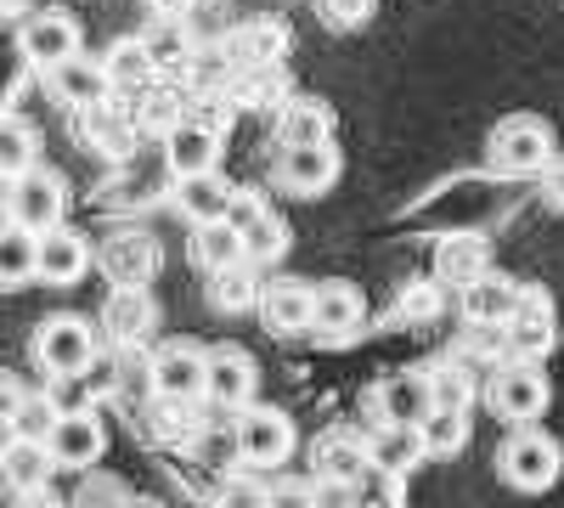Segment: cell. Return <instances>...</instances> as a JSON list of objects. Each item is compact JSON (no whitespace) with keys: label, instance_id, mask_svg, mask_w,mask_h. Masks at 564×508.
I'll list each match as a JSON object with an SVG mask.
<instances>
[{"label":"cell","instance_id":"obj_38","mask_svg":"<svg viewBox=\"0 0 564 508\" xmlns=\"http://www.w3.org/2000/svg\"><path fill=\"white\" fill-rule=\"evenodd\" d=\"M282 45H289V34H282L276 23H249V29H238L231 52H238V63L260 68V63H276L282 57Z\"/></svg>","mask_w":564,"mask_h":508},{"label":"cell","instance_id":"obj_16","mask_svg":"<svg viewBox=\"0 0 564 508\" xmlns=\"http://www.w3.org/2000/svg\"><path fill=\"white\" fill-rule=\"evenodd\" d=\"M153 396L159 401H198L204 396V350L170 339L153 350Z\"/></svg>","mask_w":564,"mask_h":508},{"label":"cell","instance_id":"obj_33","mask_svg":"<svg viewBox=\"0 0 564 508\" xmlns=\"http://www.w3.org/2000/svg\"><path fill=\"white\" fill-rule=\"evenodd\" d=\"M113 396L130 401V407L159 401V396H153V356L141 350V345H124V350H119V361H113Z\"/></svg>","mask_w":564,"mask_h":508},{"label":"cell","instance_id":"obj_52","mask_svg":"<svg viewBox=\"0 0 564 508\" xmlns=\"http://www.w3.org/2000/svg\"><path fill=\"white\" fill-rule=\"evenodd\" d=\"M0 7H7V0H0Z\"/></svg>","mask_w":564,"mask_h":508},{"label":"cell","instance_id":"obj_41","mask_svg":"<svg viewBox=\"0 0 564 508\" xmlns=\"http://www.w3.org/2000/svg\"><path fill=\"white\" fill-rule=\"evenodd\" d=\"M45 396H52L57 412H97V385H90L85 374H63L45 385Z\"/></svg>","mask_w":564,"mask_h":508},{"label":"cell","instance_id":"obj_35","mask_svg":"<svg viewBox=\"0 0 564 508\" xmlns=\"http://www.w3.org/2000/svg\"><path fill=\"white\" fill-rule=\"evenodd\" d=\"M29 277H34V233H23V226H7V233H0V294L23 289Z\"/></svg>","mask_w":564,"mask_h":508},{"label":"cell","instance_id":"obj_17","mask_svg":"<svg viewBox=\"0 0 564 508\" xmlns=\"http://www.w3.org/2000/svg\"><path fill=\"white\" fill-rule=\"evenodd\" d=\"M231 198H238V187L220 175V170H204V175H175L170 187V204L186 226H209V220H226Z\"/></svg>","mask_w":564,"mask_h":508},{"label":"cell","instance_id":"obj_36","mask_svg":"<svg viewBox=\"0 0 564 508\" xmlns=\"http://www.w3.org/2000/svg\"><path fill=\"white\" fill-rule=\"evenodd\" d=\"M108 79H113V90H135V85H148L159 68H153V57L141 52V40L130 34V40H113V52H108Z\"/></svg>","mask_w":564,"mask_h":508},{"label":"cell","instance_id":"obj_26","mask_svg":"<svg viewBox=\"0 0 564 508\" xmlns=\"http://www.w3.org/2000/svg\"><path fill=\"white\" fill-rule=\"evenodd\" d=\"M52 452H45V441H23V435H12V446L0 452V486H7L12 497H23V491H40L45 480H52Z\"/></svg>","mask_w":564,"mask_h":508},{"label":"cell","instance_id":"obj_15","mask_svg":"<svg viewBox=\"0 0 564 508\" xmlns=\"http://www.w3.org/2000/svg\"><path fill=\"white\" fill-rule=\"evenodd\" d=\"M45 452H52L57 469H90L108 452V430L97 412H63L52 424V435H45Z\"/></svg>","mask_w":564,"mask_h":508},{"label":"cell","instance_id":"obj_42","mask_svg":"<svg viewBox=\"0 0 564 508\" xmlns=\"http://www.w3.org/2000/svg\"><path fill=\"white\" fill-rule=\"evenodd\" d=\"M124 497H130V486H124V480L85 469V480H79V491H74V508H124Z\"/></svg>","mask_w":564,"mask_h":508},{"label":"cell","instance_id":"obj_23","mask_svg":"<svg viewBox=\"0 0 564 508\" xmlns=\"http://www.w3.org/2000/svg\"><path fill=\"white\" fill-rule=\"evenodd\" d=\"M52 90H57V102H68V108H97V102H108V90H113V79H108V68L102 63H90V57H68V63H57L52 74Z\"/></svg>","mask_w":564,"mask_h":508},{"label":"cell","instance_id":"obj_30","mask_svg":"<svg viewBox=\"0 0 564 508\" xmlns=\"http://www.w3.org/2000/svg\"><path fill=\"white\" fill-rule=\"evenodd\" d=\"M29 164H40V130L23 114H0V181H18Z\"/></svg>","mask_w":564,"mask_h":508},{"label":"cell","instance_id":"obj_46","mask_svg":"<svg viewBox=\"0 0 564 508\" xmlns=\"http://www.w3.org/2000/svg\"><path fill=\"white\" fill-rule=\"evenodd\" d=\"M18 401H23V379L12 374V367H0V419H7V424H12Z\"/></svg>","mask_w":564,"mask_h":508},{"label":"cell","instance_id":"obj_44","mask_svg":"<svg viewBox=\"0 0 564 508\" xmlns=\"http://www.w3.org/2000/svg\"><path fill=\"white\" fill-rule=\"evenodd\" d=\"M536 193L553 215H564V153H553L542 170H536Z\"/></svg>","mask_w":564,"mask_h":508},{"label":"cell","instance_id":"obj_25","mask_svg":"<svg viewBox=\"0 0 564 508\" xmlns=\"http://www.w3.org/2000/svg\"><path fill=\"white\" fill-rule=\"evenodd\" d=\"M316 142H334V114L316 97H289L276 114V148H316Z\"/></svg>","mask_w":564,"mask_h":508},{"label":"cell","instance_id":"obj_49","mask_svg":"<svg viewBox=\"0 0 564 508\" xmlns=\"http://www.w3.org/2000/svg\"><path fill=\"white\" fill-rule=\"evenodd\" d=\"M124 508H159L153 497H124Z\"/></svg>","mask_w":564,"mask_h":508},{"label":"cell","instance_id":"obj_19","mask_svg":"<svg viewBox=\"0 0 564 508\" xmlns=\"http://www.w3.org/2000/svg\"><path fill=\"white\" fill-rule=\"evenodd\" d=\"M159 266H164V255H159V244H153L148 233H113V238L102 244V271H108L113 289H124V283H153Z\"/></svg>","mask_w":564,"mask_h":508},{"label":"cell","instance_id":"obj_24","mask_svg":"<svg viewBox=\"0 0 564 508\" xmlns=\"http://www.w3.org/2000/svg\"><path fill=\"white\" fill-rule=\"evenodd\" d=\"M457 294H463V316L475 322V328H497V322L513 311V294H520V283L486 266L480 277H468V283H463Z\"/></svg>","mask_w":564,"mask_h":508},{"label":"cell","instance_id":"obj_37","mask_svg":"<svg viewBox=\"0 0 564 508\" xmlns=\"http://www.w3.org/2000/svg\"><path fill=\"white\" fill-rule=\"evenodd\" d=\"M79 119H85V142L97 153H130V119L119 108L97 102V108H85Z\"/></svg>","mask_w":564,"mask_h":508},{"label":"cell","instance_id":"obj_9","mask_svg":"<svg viewBox=\"0 0 564 508\" xmlns=\"http://www.w3.org/2000/svg\"><path fill=\"white\" fill-rule=\"evenodd\" d=\"M367 322V294L356 283H345V277H334V283H311V334L339 345V339H356V328Z\"/></svg>","mask_w":564,"mask_h":508},{"label":"cell","instance_id":"obj_45","mask_svg":"<svg viewBox=\"0 0 564 508\" xmlns=\"http://www.w3.org/2000/svg\"><path fill=\"white\" fill-rule=\"evenodd\" d=\"M311 508H356V502H350V480L316 475V480H311Z\"/></svg>","mask_w":564,"mask_h":508},{"label":"cell","instance_id":"obj_8","mask_svg":"<svg viewBox=\"0 0 564 508\" xmlns=\"http://www.w3.org/2000/svg\"><path fill=\"white\" fill-rule=\"evenodd\" d=\"M260 390V361L238 345H215L204 350V401H215L220 412H238L249 407Z\"/></svg>","mask_w":564,"mask_h":508},{"label":"cell","instance_id":"obj_22","mask_svg":"<svg viewBox=\"0 0 564 508\" xmlns=\"http://www.w3.org/2000/svg\"><path fill=\"white\" fill-rule=\"evenodd\" d=\"M311 469L327 475V480H361V475L372 469L367 435H356V430H327V435H316V446H311Z\"/></svg>","mask_w":564,"mask_h":508},{"label":"cell","instance_id":"obj_4","mask_svg":"<svg viewBox=\"0 0 564 508\" xmlns=\"http://www.w3.org/2000/svg\"><path fill=\"white\" fill-rule=\"evenodd\" d=\"M63 209H68V181L57 170L29 164L18 181H7V215L23 233H34V238L52 233V226H63Z\"/></svg>","mask_w":564,"mask_h":508},{"label":"cell","instance_id":"obj_2","mask_svg":"<svg viewBox=\"0 0 564 508\" xmlns=\"http://www.w3.org/2000/svg\"><path fill=\"white\" fill-rule=\"evenodd\" d=\"M553 153H558V142H553V125L542 114H508L486 136V159L502 175H536Z\"/></svg>","mask_w":564,"mask_h":508},{"label":"cell","instance_id":"obj_5","mask_svg":"<svg viewBox=\"0 0 564 508\" xmlns=\"http://www.w3.org/2000/svg\"><path fill=\"white\" fill-rule=\"evenodd\" d=\"M547 401H553V390H547V374L536 361H508V367H497L491 385H486V407L497 412L508 430L513 424H536L547 412Z\"/></svg>","mask_w":564,"mask_h":508},{"label":"cell","instance_id":"obj_34","mask_svg":"<svg viewBox=\"0 0 564 508\" xmlns=\"http://www.w3.org/2000/svg\"><path fill=\"white\" fill-rule=\"evenodd\" d=\"M135 40H141V52L153 57V68L193 63V34H186V23H175V18H159L148 34H135Z\"/></svg>","mask_w":564,"mask_h":508},{"label":"cell","instance_id":"obj_10","mask_svg":"<svg viewBox=\"0 0 564 508\" xmlns=\"http://www.w3.org/2000/svg\"><path fill=\"white\" fill-rule=\"evenodd\" d=\"M159 328V300L148 294V283H124V289H113L108 300H102V339L113 345V350H124V345H148V334Z\"/></svg>","mask_w":564,"mask_h":508},{"label":"cell","instance_id":"obj_32","mask_svg":"<svg viewBox=\"0 0 564 508\" xmlns=\"http://www.w3.org/2000/svg\"><path fill=\"white\" fill-rule=\"evenodd\" d=\"M491 266V244L486 238H446L441 244V255H435V277H441V283H452V289H463L468 283V277H480Z\"/></svg>","mask_w":564,"mask_h":508},{"label":"cell","instance_id":"obj_51","mask_svg":"<svg viewBox=\"0 0 564 508\" xmlns=\"http://www.w3.org/2000/svg\"><path fill=\"white\" fill-rule=\"evenodd\" d=\"M7 226H12V215H7V204H0V233H7Z\"/></svg>","mask_w":564,"mask_h":508},{"label":"cell","instance_id":"obj_12","mask_svg":"<svg viewBox=\"0 0 564 508\" xmlns=\"http://www.w3.org/2000/svg\"><path fill=\"white\" fill-rule=\"evenodd\" d=\"M254 311L265 322V334L300 339V334H311V283L305 277H271V283H260Z\"/></svg>","mask_w":564,"mask_h":508},{"label":"cell","instance_id":"obj_14","mask_svg":"<svg viewBox=\"0 0 564 508\" xmlns=\"http://www.w3.org/2000/svg\"><path fill=\"white\" fill-rule=\"evenodd\" d=\"M23 57H29V68H40V74H52L57 63H68L74 52H79V23L68 18V12H57V7H45V12H34L29 23H23Z\"/></svg>","mask_w":564,"mask_h":508},{"label":"cell","instance_id":"obj_18","mask_svg":"<svg viewBox=\"0 0 564 508\" xmlns=\"http://www.w3.org/2000/svg\"><path fill=\"white\" fill-rule=\"evenodd\" d=\"M276 181L300 198H316L339 181V148L334 142H316V148H282L276 153Z\"/></svg>","mask_w":564,"mask_h":508},{"label":"cell","instance_id":"obj_7","mask_svg":"<svg viewBox=\"0 0 564 508\" xmlns=\"http://www.w3.org/2000/svg\"><path fill=\"white\" fill-rule=\"evenodd\" d=\"M231 452L243 457L249 469H271L294 452V419L282 407H238V424H231Z\"/></svg>","mask_w":564,"mask_h":508},{"label":"cell","instance_id":"obj_21","mask_svg":"<svg viewBox=\"0 0 564 508\" xmlns=\"http://www.w3.org/2000/svg\"><path fill=\"white\" fill-rule=\"evenodd\" d=\"M372 412H379V424H417L423 412H430V374H423V367L390 374L372 390Z\"/></svg>","mask_w":564,"mask_h":508},{"label":"cell","instance_id":"obj_47","mask_svg":"<svg viewBox=\"0 0 564 508\" xmlns=\"http://www.w3.org/2000/svg\"><path fill=\"white\" fill-rule=\"evenodd\" d=\"M265 508H311V486H276L265 491Z\"/></svg>","mask_w":564,"mask_h":508},{"label":"cell","instance_id":"obj_6","mask_svg":"<svg viewBox=\"0 0 564 508\" xmlns=\"http://www.w3.org/2000/svg\"><path fill=\"white\" fill-rule=\"evenodd\" d=\"M34 361L40 374H90V361H97V328H90L85 316H45L34 328Z\"/></svg>","mask_w":564,"mask_h":508},{"label":"cell","instance_id":"obj_28","mask_svg":"<svg viewBox=\"0 0 564 508\" xmlns=\"http://www.w3.org/2000/svg\"><path fill=\"white\" fill-rule=\"evenodd\" d=\"M186 260H193L198 277L243 260V238L231 233V220H209V226H193V238H186Z\"/></svg>","mask_w":564,"mask_h":508},{"label":"cell","instance_id":"obj_20","mask_svg":"<svg viewBox=\"0 0 564 508\" xmlns=\"http://www.w3.org/2000/svg\"><path fill=\"white\" fill-rule=\"evenodd\" d=\"M215 153H220V130L204 125V119H181V125H170V136H164V164H170V175H204V170H215Z\"/></svg>","mask_w":564,"mask_h":508},{"label":"cell","instance_id":"obj_3","mask_svg":"<svg viewBox=\"0 0 564 508\" xmlns=\"http://www.w3.org/2000/svg\"><path fill=\"white\" fill-rule=\"evenodd\" d=\"M502 334V350L508 361H542L558 339V311H553V294L542 283H520V294H513V311L497 322Z\"/></svg>","mask_w":564,"mask_h":508},{"label":"cell","instance_id":"obj_43","mask_svg":"<svg viewBox=\"0 0 564 508\" xmlns=\"http://www.w3.org/2000/svg\"><path fill=\"white\" fill-rule=\"evenodd\" d=\"M215 508H265V486L254 475H226L215 491Z\"/></svg>","mask_w":564,"mask_h":508},{"label":"cell","instance_id":"obj_1","mask_svg":"<svg viewBox=\"0 0 564 508\" xmlns=\"http://www.w3.org/2000/svg\"><path fill=\"white\" fill-rule=\"evenodd\" d=\"M558 469H564V452H558V441L547 435V430H536V424H513L508 435H502V446H497V480L508 486V491H547L553 480H558Z\"/></svg>","mask_w":564,"mask_h":508},{"label":"cell","instance_id":"obj_48","mask_svg":"<svg viewBox=\"0 0 564 508\" xmlns=\"http://www.w3.org/2000/svg\"><path fill=\"white\" fill-rule=\"evenodd\" d=\"M12 508H68V502H63V497H52V491L40 486V491H23V497H12Z\"/></svg>","mask_w":564,"mask_h":508},{"label":"cell","instance_id":"obj_50","mask_svg":"<svg viewBox=\"0 0 564 508\" xmlns=\"http://www.w3.org/2000/svg\"><path fill=\"white\" fill-rule=\"evenodd\" d=\"M7 446H12V424H7V419H0V452H7Z\"/></svg>","mask_w":564,"mask_h":508},{"label":"cell","instance_id":"obj_27","mask_svg":"<svg viewBox=\"0 0 564 508\" xmlns=\"http://www.w3.org/2000/svg\"><path fill=\"white\" fill-rule=\"evenodd\" d=\"M367 452H372V469H390V475L406 480L423 464V435H417V424H379Z\"/></svg>","mask_w":564,"mask_h":508},{"label":"cell","instance_id":"obj_13","mask_svg":"<svg viewBox=\"0 0 564 508\" xmlns=\"http://www.w3.org/2000/svg\"><path fill=\"white\" fill-rule=\"evenodd\" d=\"M90 271V238H79L74 226H52L34 238V277L52 289H74Z\"/></svg>","mask_w":564,"mask_h":508},{"label":"cell","instance_id":"obj_40","mask_svg":"<svg viewBox=\"0 0 564 508\" xmlns=\"http://www.w3.org/2000/svg\"><path fill=\"white\" fill-rule=\"evenodd\" d=\"M430 407L468 412V407H475V379H463L457 367H435V374H430Z\"/></svg>","mask_w":564,"mask_h":508},{"label":"cell","instance_id":"obj_11","mask_svg":"<svg viewBox=\"0 0 564 508\" xmlns=\"http://www.w3.org/2000/svg\"><path fill=\"white\" fill-rule=\"evenodd\" d=\"M226 220H231V233L243 238V260L249 266H271V260H282V249H289V226H282V215H271L254 193L231 198Z\"/></svg>","mask_w":564,"mask_h":508},{"label":"cell","instance_id":"obj_31","mask_svg":"<svg viewBox=\"0 0 564 508\" xmlns=\"http://www.w3.org/2000/svg\"><path fill=\"white\" fill-rule=\"evenodd\" d=\"M254 300H260V283H254V266H249V260H231V266L209 271V305H215L220 316H238V311H249Z\"/></svg>","mask_w":564,"mask_h":508},{"label":"cell","instance_id":"obj_39","mask_svg":"<svg viewBox=\"0 0 564 508\" xmlns=\"http://www.w3.org/2000/svg\"><path fill=\"white\" fill-rule=\"evenodd\" d=\"M57 419H63V412L52 407V396H45V390H23V401H18V412H12V435H23V441H45Z\"/></svg>","mask_w":564,"mask_h":508},{"label":"cell","instance_id":"obj_29","mask_svg":"<svg viewBox=\"0 0 564 508\" xmlns=\"http://www.w3.org/2000/svg\"><path fill=\"white\" fill-rule=\"evenodd\" d=\"M468 412H457V407H430L417 419V435H423V457H457L463 446H468Z\"/></svg>","mask_w":564,"mask_h":508}]
</instances>
